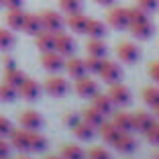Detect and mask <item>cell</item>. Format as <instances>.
<instances>
[{
  "label": "cell",
  "instance_id": "cell-2",
  "mask_svg": "<svg viewBox=\"0 0 159 159\" xmlns=\"http://www.w3.org/2000/svg\"><path fill=\"white\" fill-rule=\"evenodd\" d=\"M41 63H43V67L49 70V71H59L61 67L66 66V59H63V55L57 53L55 49H49V51H43Z\"/></svg>",
  "mask_w": 159,
  "mask_h": 159
},
{
  "label": "cell",
  "instance_id": "cell-27",
  "mask_svg": "<svg viewBox=\"0 0 159 159\" xmlns=\"http://www.w3.org/2000/svg\"><path fill=\"white\" fill-rule=\"evenodd\" d=\"M6 25L8 29H20L23 27V20H25V12L20 8H14V10H8L6 12Z\"/></svg>",
  "mask_w": 159,
  "mask_h": 159
},
{
  "label": "cell",
  "instance_id": "cell-35",
  "mask_svg": "<svg viewBox=\"0 0 159 159\" xmlns=\"http://www.w3.org/2000/svg\"><path fill=\"white\" fill-rule=\"evenodd\" d=\"M14 45V35L8 29H0V49H10Z\"/></svg>",
  "mask_w": 159,
  "mask_h": 159
},
{
  "label": "cell",
  "instance_id": "cell-13",
  "mask_svg": "<svg viewBox=\"0 0 159 159\" xmlns=\"http://www.w3.org/2000/svg\"><path fill=\"white\" fill-rule=\"evenodd\" d=\"M35 45H37L39 51H49V49H53L55 47V35L49 33V31H39L37 35H35Z\"/></svg>",
  "mask_w": 159,
  "mask_h": 159
},
{
  "label": "cell",
  "instance_id": "cell-19",
  "mask_svg": "<svg viewBox=\"0 0 159 159\" xmlns=\"http://www.w3.org/2000/svg\"><path fill=\"white\" fill-rule=\"evenodd\" d=\"M92 100H94L92 106H96L102 114H110V112H112L114 102L110 100V96H108V94H98V92H96V94L92 96Z\"/></svg>",
  "mask_w": 159,
  "mask_h": 159
},
{
  "label": "cell",
  "instance_id": "cell-36",
  "mask_svg": "<svg viewBox=\"0 0 159 159\" xmlns=\"http://www.w3.org/2000/svg\"><path fill=\"white\" fill-rule=\"evenodd\" d=\"M143 20H149L147 19V12L143 8H131L129 10V25H133V23H143Z\"/></svg>",
  "mask_w": 159,
  "mask_h": 159
},
{
  "label": "cell",
  "instance_id": "cell-39",
  "mask_svg": "<svg viewBox=\"0 0 159 159\" xmlns=\"http://www.w3.org/2000/svg\"><path fill=\"white\" fill-rule=\"evenodd\" d=\"M159 4V0H137V6L139 8H143L145 12H149V10H155Z\"/></svg>",
  "mask_w": 159,
  "mask_h": 159
},
{
  "label": "cell",
  "instance_id": "cell-52",
  "mask_svg": "<svg viewBox=\"0 0 159 159\" xmlns=\"http://www.w3.org/2000/svg\"><path fill=\"white\" fill-rule=\"evenodd\" d=\"M4 159H8V157H4Z\"/></svg>",
  "mask_w": 159,
  "mask_h": 159
},
{
  "label": "cell",
  "instance_id": "cell-48",
  "mask_svg": "<svg viewBox=\"0 0 159 159\" xmlns=\"http://www.w3.org/2000/svg\"><path fill=\"white\" fill-rule=\"evenodd\" d=\"M45 159H61V157H55V155H49V157H45Z\"/></svg>",
  "mask_w": 159,
  "mask_h": 159
},
{
  "label": "cell",
  "instance_id": "cell-23",
  "mask_svg": "<svg viewBox=\"0 0 159 159\" xmlns=\"http://www.w3.org/2000/svg\"><path fill=\"white\" fill-rule=\"evenodd\" d=\"M112 125L116 126L120 133H129V131H133V122H131V114H126V112H116L114 114V118H112Z\"/></svg>",
  "mask_w": 159,
  "mask_h": 159
},
{
  "label": "cell",
  "instance_id": "cell-24",
  "mask_svg": "<svg viewBox=\"0 0 159 159\" xmlns=\"http://www.w3.org/2000/svg\"><path fill=\"white\" fill-rule=\"evenodd\" d=\"M25 78H27V75H25L19 67H8V70H4V82L10 84V86H14V88H19Z\"/></svg>",
  "mask_w": 159,
  "mask_h": 159
},
{
  "label": "cell",
  "instance_id": "cell-47",
  "mask_svg": "<svg viewBox=\"0 0 159 159\" xmlns=\"http://www.w3.org/2000/svg\"><path fill=\"white\" fill-rule=\"evenodd\" d=\"M153 110H155V114H157V118H159V104H155V106H153Z\"/></svg>",
  "mask_w": 159,
  "mask_h": 159
},
{
  "label": "cell",
  "instance_id": "cell-49",
  "mask_svg": "<svg viewBox=\"0 0 159 159\" xmlns=\"http://www.w3.org/2000/svg\"><path fill=\"white\" fill-rule=\"evenodd\" d=\"M16 159H31V157H27V155H20V157H16Z\"/></svg>",
  "mask_w": 159,
  "mask_h": 159
},
{
  "label": "cell",
  "instance_id": "cell-31",
  "mask_svg": "<svg viewBox=\"0 0 159 159\" xmlns=\"http://www.w3.org/2000/svg\"><path fill=\"white\" fill-rule=\"evenodd\" d=\"M143 100H145V104H149V106L159 104V88H155V86H147V88L143 90Z\"/></svg>",
  "mask_w": 159,
  "mask_h": 159
},
{
  "label": "cell",
  "instance_id": "cell-10",
  "mask_svg": "<svg viewBox=\"0 0 159 159\" xmlns=\"http://www.w3.org/2000/svg\"><path fill=\"white\" fill-rule=\"evenodd\" d=\"M45 92L55 96V98H59V96H63L67 92V82L63 78H59V75H51L45 82Z\"/></svg>",
  "mask_w": 159,
  "mask_h": 159
},
{
  "label": "cell",
  "instance_id": "cell-33",
  "mask_svg": "<svg viewBox=\"0 0 159 159\" xmlns=\"http://www.w3.org/2000/svg\"><path fill=\"white\" fill-rule=\"evenodd\" d=\"M16 96H19V94H16V88H14V86L6 84V82L0 84V100H4V102H12Z\"/></svg>",
  "mask_w": 159,
  "mask_h": 159
},
{
  "label": "cell",
  "instance_id": "cell-8",
  "mask_svg": "<svg viewBox=\"0 0 159 159\" xmlns=\"http://www.w3.org/2000/svg\"><path fill=\"white\" fill-rule=\"evenodd\" d=\"M75 92H78V96H82V98H92L94 94L98 92V86H96V82H94L92 78L82 75V78L75 80Z\"/></svg>",
  "mask_w": 159,
  "mask_h": 159
},
{
  "label": "cell",
  "instance_id": "cell-43",
  "mask_svg": "<svg viewBox=\"0 0 159 159\" xmlns=\"http://www.w3.org/2000/svg\"><path fill=\"white\" fill-rule=\"evenodd\" d=\"M8 151H10V145L6 143L2 137H0V159H4V157H8Z\"/></svg>",
  "mask_w": 159,
  "mask_h": 159
},
{
  "label": "cell",
  "instance_id": "cell-44",
  "mask_svg": "<svg viewBox=\"0 0 159 159\" xmlns=\"http://www.w3.org/2000/svg\"><path fill=\"white\" fill-rule=\"evenodd\" d=\"M63 122H66L67 126H75L80 122V118L75 116V114H66V116H63Z\"/></svg>",
  "mask_w": 159,
  "mask_h": 159
},
{
  "label": "cell",
  "instance_id": "cell-15",
  "mask_svg": "<svg viewBox=\"0 0 159 159\" xmlns=\"http://www.w3.org/2000/svg\"><path fill=\"white\" fill-rule=\"evenodd\" d=\"M20 31H25L27 35H37L39 31H43V25H41L39 14H25V20H23Z\"/></svg>",
  "mask_w": 159,
  "mask_h": 159
},
{
  "label": "cell",
  "instance_id": "cell-41",
  "mask_svg": "<svg viewBox=\"0 0 159 159\" xmlns=\"http://www.w3.org/2000/svg\"><path fill=\"white\" fill-rule=\"evenodd\" d=\"M149 75L153 78V82L159 84V61H153V63L149 66Z\"/></svg>",
  "mask_w": 159,
  "mask_h": 159
},
{
  "label": "cell",
  "instance_id": "cell-20",
  "mask_svg": "<svg viewBox=\"0 0 159 159\" xmlns=\"http://www.w3.org/2000/svg\"><path fill=\"white\" fill-rule=\"evenodd\" d=\"M131 27V33L135 35L137 39H149L153 35V25L149 20H143V23H133L129 25Z\"/></svg>",
  "mask_w": 159,
  "mask_h": 159
},
{
  "label": "cell",
  "instance_id": "cell-46",
  "mask_svg": "<svg viewBox=\"0 0 159 159\" xmlns=\"http://www.w3.org/2000/svg\"><path fill=\"white\" fill-rule=\"evenodd\" d=\"M94 2H98V4H102V6H110L114 0H94Z\"/></svg>",
  "mask_w": 159,
  "mask_h": 159
},
{
  "label": "cell",
  "instance_id": "cell-45",
  "mask_svg": "<svg viewBox=\"0 0 159 159\" xmlns=\"http://www.w3.org/2000/svg\"><path fill=\"white\" fill-rule=\"evenodd\" d=\"M2 61H4V70H8V67H16V66H14V59H12V57H6L4 55V59H2Z\"/></svg>",
  "mask_w": 159,
  "mask_h": 159
},
{
  "label": "cell",
  "instance_id": "cell-6",
  "mask_svg": "<svg viewBox=\"0 0 159 159\" xmlns=\"http://www.w3.org/2000/svg\"><path fill=\"white\" fill-rule=\"evenodd\" d=\"M108 96H110V100H112L114 104H118V106H125V104L131 102V92H129V88L118 84V82H114V84L110 86Z\"/></svg>",
  "mask_w": 159,
  "mask_h": 159
},
{
  "label": "cell",
  "instance_id": "cell-3",
  "mask_svg": "<svg viewBox=\"0 0 159 159\" xmlns=\"http://www.w3.org/2000/svg\"><path fill=\"white\" fill-rule=\"evenodd\" d=\"M16 94L25 100H37L39 94H41V86H39L33 78H25L23 84L16 88Z\"/></svg>",
  "mask_w": 159,
  "mask_h": 159
},
{
  "label": "cell",
  "instance_id": "cell-11",
  "mask_svg": "<svg viewBox=\"0 0 159 159\" xmlns=\"http://www.w3.org/2000/svg\"><path fill=\"white\" fill-rule=\"evenodd\" d=\"M108 25L114 29H125L129 27V10L126 8H112L108 12Z\"/></svg>",
  "mask_w": 159,
  "mask_h": 159
},
{
  "label": "cell",
  "instance_id": "cell-12",
  "mask_svg": "<svg viewBox=\"0 0 159 159\" xmlns=\"http://www.w3.org/2000/svg\"><path fill=\"white\" fill-rule=\"evenodd\" d=\"M114 147H116L120 153H133V151L137 149V141L133 139L129 133H118V137H116V141L112 143Z\"/></svg>",
  "mask_w": 159,
  "mask_h": 159
},
{
  "label": "cell",
  "instance_id": "cell-18",
  "mask_svg": "<svg viewBox=\"0 0 159 159\" xmlns=\"http://www.w3.org/2000/svg\"><path fill=\"white\" fill-rule=\"evenodd\" d=\"M67 70V74L71 75V78H82V75H86V66H84V59H78V57H70V59L66 61V66H63Z\"/></svg>",
  "mask_w": 159,
  "mask_h": 159
},
{
  "label": "cell",
  "instance_id": "cell-34",
  "mask_svg": "<svg viewBox=\"0 0 159 159\" xmlns=\"http://www.w3.org/2000/svg\"><path fill=\"white\" fill-rule=\"evenodd\" d=\"M145 137L149 143H153V145H159V122H151L149 126H147V131H145Z\"/></svg>",
  "mask_w": 159,
  "mask_h": 159
},
{
  "label": "cell",
  "instance_id": "cell-14",
  "mask_svg": "<svg viewBox=\"0 0 159 159\" xmlns=\"http://www.w3.org/2000/svg\"><path fill=\"white\" fill-rule=\"evenodd\" d=\"M82 120H86L92 126H100L104 122V114L96 106H86V108H82Z\"/></svg>",
  "mask_w": 159,
  "mask_h": 159
},
{
  "label": "cell",
  "instance_id": "cell-29",
  "mask_svg": "<svg viewBox=\"0 0 159 159\" xmlns=\"http://www.w3.org/2000/svg\"><path fill=\"white\" fill-rule=\"evenodd\" d=\"M118 129L112 125V122H102L100 125V135H102V139L106 141V143H114L116 141V137H118Z\"/></svg>",
  "mask_w": 159,
  "mask_h": 159
},
{
  "label": "cell",
  "instance_id": "cell-4",
  "mask_svg": "<svg viewBox=\"0 0 159 159\" xmlns=\"http://www.w3.org/2000/svg\"><path fill=\"white\" fill-rule=\"evenodd\" d=\"M19 122H20L23 129H27V131H39L41 125H43V118H41L39 112H35V110L29 108V110H25V112L19 114Z\"/></svg>",
  "mask_w": 159,
  "mask_h": 159
},
{
  "label": "cell",
  "instance_id": "cell-7",
  "mask_svg": "<svg viewBox=\"0 0 159 159\" xmlns=\"http://www.w3.org/2000/svg\"><path fill=\"white\" fill-rule=\"evenodd\" d=\"M116 53L118 57H120V61H125V63H135L137 57H139V47L133 45L131 41H120L116 47Z\"/></svg>",
  "mask_w": 159,
  "mask_h": 159
},
{
  "label": "cell",
  "instance_id": "cell-32",
  "mask_svg": "<svg viewBox=\"0 0 159 159\" xmlns=\"http://www.w3.org/2000/svg\"><path fill=\"white\" fill-rule=\"evenodd\" d=\"M59 8L67 14L82 12V0H59Z\"/></svg>",
  "mask_w": 159,
  "mask_h": 159
},
{
  "label": "cell",
  "instance_id": "cell-51",
  "mask_svg": "<svg viewBox=\"0 0 159 159\" xmlns=\"http://www.w3.org/2000/svg\"><path fill=\"white\" fill-rule=\"evenodd\" d=\"M0 6H2V0H0Z\"/></svg>",
  "mask_w": 159,
  "mask_h": 159
},
{
  "label": "cell",
  "instance_id": "cell-1",
  "mask_svg": "<svg viewBox=\"0 0 159 159\" xmlns=\"http://www.w3.org/2000/svg\"><path fill=\"white\" fill-rule=\"evenodd\" d=\"M39 19H41L43 31H49V33L55 35L63 29V19H61V14L55 12V10H43V12L39 14Z\"/></svg>",
  "mask_w": 159,
  "mask_h": 159
},
{
  "label": "cell",
  "instance_id": "cell-17",
  "mask_svg": "<svg viewBox=\"0 0 159 159\" xmlns=\"http://www.w3.org/2000/svg\"><path fill=\"white\" fill-rule=\"evenodd\" d=\"M27 147L29 151H43L47 147V139L39 135V131H27Z\"/></svg>",
  "mask_w": 159,
  "mask_h": 159
},
{
  "label": "cell",
  "instance_id": "cell-16",
  "mask_svg": "<svg viewBox=\"0 0 159 159\" xmlns=\"http://www.w3.org/2000/svg\"><path fill=\"white\" fill-rule=\"evenodd\" d=\"M10 145L19 151H29L27 147V129H12L10 131Z\"/></svg>",
  "mask_w": 159,
  "mask_h": 159
},
{
  "label": "cell",
  "instance_id": "cell-38",
  "mask_svg": "<svg viewBox=\"0 0 159 159\" xmlns=\"http://www.w3.org/2000/svg\"><path fill=\"white\" fill-rule=\"evenodd\" d=\"M88 159H112V157L104 147H92L88 153Z\"/></svg>",
  "mask_w": 159,
  "mask_h": 159
},
{
  "label": "cell",
  "instance_id": "cell-37",
  "mask_svg": "<svg viewBox=\"0 0 159 159\" xmlns=\"http://www.w3.org/2000/svg\"><path fill=\"white\" fill-rule=\"evenodd\" d=\"M102 57H96V55H88V59H84V66H86V71H94L98 74L100 66H102Z\"/></svg>",
  "mask_w": 159,
  "mask_h": 159
},
{
  "label": "cell",
  "instance_id": "cell-25",
  "mask_svg": "<svg viewBox=\"0 0 159 159\" xmlns=\"http://www.w3.org/2000/svg\"><path fill=\"white\" fill-rule=\"evenodd\" d=\"M86 51H88V55H96V57H104V53H106V45H104L102 39H88V43H86Z\"/></svg>",
  "mask_w": 159,
  "mask_h": 159
},
{
  "label": "cell",
  "instance_id": "cell-42",
  "mask_svg": "<svg viewBox=\"0 0 159 159\" xmlns=\"http://www.w3.org/2000/svg\"><path fill=\"white\" fill-rule=\"evenodd\" d=\"M2 4L8 10H14V8H23V0H2Z\"/></svg>",
  "mask_w": 159,
  "mask_h": 159
},
{
  "label": "cell",
  "instance_id": "cell-5",
  "mask_svg": "<svg viewBox=\"0 0 159 159\" xmlns=\"http://www.w3.org/2000/svg\"><path fill=\"white\" fill-rule=\"evenodd\" d=\"M98 74H100V78H102L104 82L114 84V82H118V80H120L122 71H120V67H118L114 61H106V59H104L102 66H100V70H98Z\"/></svg>",
  "mask_w": 159,
  "mask_h": 159
},
{
  "label": "cell",
  "instance_id": "cell-50",
  "mask_svg": "<svg viewBox=\"0 0 159 159\" xmlns=\"http://www.w3.org/2000/svg\"><path fill=\"white\" fill-rule=\"evenodd\" d=\"M153 157H155V159H159V153H155V155H153Z\"/></svg>",
  "mask_w": 159,
  "mask_h": 159
},
{
  "label": "cell",
  "instance_id": "cell-30",
  "mask_svg": "<svg viewBox=\"0 0 159 159\" xmlns=\"http://www.w3.org/2000/svg\"><path fill=\"white\" fill-rule=\"evenodd\" d=\"M61 159H84V151L80 149L78 145H63Z\"/></svg>",
  "mask_w": 159,
  "mask_h": 159
},
{
  "label": "cell",
  "instance_id": "cell-26",
  "mask_svg": "<svg viewBox=\"0 0 159 159\" xmlns=\"http://www.w3.org/2000/svg\"><path fill=\"white\" fill-rule=\"evenodd\" d=\"M74 129V135L78 137V139H82V141H90L94 137V126L92 125H88L86 120H80L75 126H71Z\"/></svg>",
  "mask_w": 159,
  "mask_h": 159
},
{
  "label": "cell",
  "instance_id": "cell-22",
  "mask_svg": "<svg viewBox=\"0 0 159 159\" xmlns=\"http://www.w3.org/2000/svg\"><path fill=\"white\" fill-rule=\"evenodd\" d=\"M131 122H133V131L145 133L147 126L153 122V118H151V114H147V112H135V114L131 116Z\"/></svg>",
  "mask_w": 159,
  "mask_h": 159
},
{
  "label": "cell",
  "instance_id": "cell-40",
  "mask_svg": "<svg viewBox=\"0 0 159 159\" xmlns=\"http://www.w3.org/2000/svg\"><path fill=\"white\" fill-rule=\"evenodd\" d=\"M10 131H12V125H10V120H8L6 116H2V114H0V137L10 135Z\"/></svg>",
  "mask_w": 159,
  "mask_h": 159
},
{
  "label": "cell",
  "instance_id": "cell-21",
  "mask_svg": "<svg viewBox=\"0 0 159 159\" xmlns=\"http://www.w3.org/2000/svg\"><path fill=\"white\" fill-rule=\"evenodd\" d=\"M67 27H70L74 33H86L88 19H86L82 12H74V14H70V19H67Z\"/></svg>",
  "mask_w": 159,
  "mask_h": 159
},
{
  "label": "cell",
  "instance_id": "cell-28",
  "mask_svg": "<svg viewBox=\"0 0 159 159\" xmlns=\"http://www.w3.org/2000/svg\"><path fill=\"white\" fill-rule=\"evenodd\" d=\"M86 33L90 37H96V39H102L104 33H106V27H104L102 20H94V19H88V27H86Z\"/></svg>",
  "mask_w": 159,
  "mask_h": 159
},
{
  "label": "cell",
  "instance_id": "cell-9",
  "mask_svg": "<svg viewBox=\"0 0 159 159\" xmlns=\"http://www.w3.org/2000/svg\"><path fill=\"white\" fill-rule=\"evenodd\" d=\"M57 53L61 55H71L75 49V41L71 39V35H66V33H55V47H53Z\"/></svg>",
  "mask_w": 159,
  "mask_h": 159
}]
</instances>
